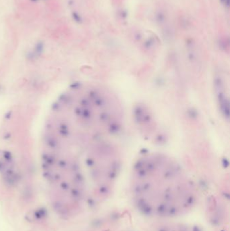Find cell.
Masks as SVG:
<instances>
[{
  "instance_id": "3",
  "label": "cell",
  "mask_w": 230,
  "mask_h": 231,
  "mask_svg": "<svg viewBox=\"0 0 230 231\" xmlns=\"http://www.w3.org/2000/svg\"><path fill=\"white\" fill-rule=\"evenodd\" d=\"M31 1H33V2H36V1H38L39 0H31Z\"/></svg>"
},
{
  "instance_id": "2",
  "label": "cell",
  "mask_w": 230,
  "mask_h": 231,
  "mask_svg": "<svg viewBox=\"0 0 230 231\" xmlns=\"http://www.w3.org/2000/svg\"><path fill=\"white\" fill-rule=\"evenodd\" d=\"M72 18L76 22H80L81 21V17L76 12L72 13Z\"/></svg>"
},
{
  "instance_id": "1",
  "label": "cell",
  "mask_w": 230,
  "mask_h": 231,
  "mask_svg": "<svg viewBox=\"0 0 230 231\" xmlns=\"http://www.w3.org/2000/svg\"><path fill=\"white\" fill-rule=\"evenodd\" d=\"M132 203L141 214L159 220L184 216L197 207L195 182L171 157L149 152L136 161L129 182Z\"/></svg>"
}]
</instances>
